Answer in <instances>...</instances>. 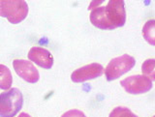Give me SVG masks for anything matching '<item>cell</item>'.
Segmentation results:
<instances>
[{
  "label": "cell",
  "mask_w": 155,
  "mask_h": 117,
  "mask_svg": "<svg viewBox=\"0 0 155 117\" xmlns=\"http://www.w3.org/2000/svg\"><path fill=\"white\" fill-rule=\"evenodd\" d=\"M136 64L135 58L129 54H123L111 59L106 67L105 76L108 81H113L118 79L125 73L133 69Z\"/></svg>",
  "instance_id": "obj_4"
},
{
  "label": "cell",
  "mask_w": 155,
  "mask_h": 117,
  "mask_svg": "<svg viewBox=\"0 0 155 117\" xmlns=\"http://www.w3.org/2000/svg\"><path fill=\"white\" fill-rule=\"evenodd\" d=\"M104 68L98 63H91V64L85 65L84 67L77 69L71 75V80L76 83H81L86 80H90L101 76L103 75Z\"/></svg>",
  "instance_id": "obj_7"
},
{
  "label": "cell",
  "mask_w": 155,
  "mask_h": 117,
  "mask_svg": "<svg viewBox=\"0 0 155 117\" xmlns=\"http://www.w3.org/2000/svg\"><path fill=\"white\" fill-rule=\"evenodd\" d=\"M13 66L17 75L26 82L36 83L39 79H40V75H39L38 70L36 69V67H34V65L30 61L15 59L13 61Z\"/></svg>",
  "instance_id": "obj_6"
},
{
  "label": "cell",
  "mask_w": 155,
  "mask_h": 117,
  "mask_svg": "<svg viewBox=\"0 0 155 117\" xmlns=\"http://www.w3.org/2000/svg\"><path fill=\"white\" fill-rule=\"evenodd\" d=\"M28 15V5L23 0H0V17L6 18L9 22L18 24Z\"/></svg>",
  "instance_id": "obj_3"
},
{
  "label": "cell",
  "mask_w": 155,
  "mask_h": 117,
  "mask_svg": "<svg viewBox=\"0 0 155 117\" xmlns=\"http://www.w3.org/2000/svg\"><path fill=\"white\" fill-rule=\"evenodd\" d=\"M13 83V76L8 67L0 64V89L9 90Z\"/></svg>",
  "instance_id": "obj_9"
},
{
  "label": "cell",
  "mask_w": 155,
  "mask_h": 117,
  "mask_svg": "<svg viewBox=\"0 0 155 117\" xmlns=\"http://www.w3.org/2000/svg\"><path fill=\"white\" fill-rule=\"evenodd\" d=\"M61 117H86L81 110L79 109H70L63 113Z\"/></svg>",
  "instance_id": "obj_13"
},
{
  "label": "cell",
  "mask_w": 155,
  "mask_h": 117,
  "mask_svg": "<svg viewBox=\"0 0 155 117\" xmlns=\"http://www.w3.org/2000/svg\"><path fill=\"white\" fill-rule=\"evenodd\" d=\"M91 13L89 16L90 22L99 29L113 30L123 26L126 21V12L124 1L110 0L107 6L97 7L90 5Z\"/></svg>",
  "instance_id": "obj_1"
},
{
  "label": "cell",
  "mask_w": 155,
  "mask_h": 117,
  "mask_svg": "<svg viewBox=\"0 0 155 117\" xmlns=\"http://www.w3.org/2000/svg\"><path fill=\"white\" fill-rule=\"evenodd\" d=\"M120 85L129 94L139 95L144 94L151 90L152 82L144 76H131L120 81Z\"/></svg>",
  "instance_id": "obj_5"
},
{
  "label": "cell",
  "mask_w": 155,
  "mask_h": 117,
  "mask_svg": "<svg viewBox=\"0 0 155 117\" xmlns=\"http://www.w3.org/2000/svg\"><path fill=\"white\" fill-rule=\"evenodd\" d=\"M18 117H31L29 114H27V113H25V112H22V113H21L19 114Z\"/></svg>",
  "instance_id": "obj_14"
},
{
  "label": "cell",
  "mask_w": 155,
  "mask_h": 117,
  "mask_svg": "<svg viewBox=\"0 0 155 117\" xmlns=\"http://www.w3.org/2000/svg\"><path fill=\"white\" fill-rule=\"evenodd\" d=\"M142 72L144 76L155 81V59L145 60L142 65Z\"/></svg>",
  "instance_id": "obj_11"
},
{
  "label": "cell",
  "mask_w": 155,
  "mask_h": 117,
  "mask_svg": "<svg viewBox=\"0 0 155 117\" xmlns=\"http://www.w3.org/2000/svg\"><path fill=\"white\" fill-rule=\"evenodd\" d=\"M23 97L18 88H11L0 94V117H14L21 109Z\"/></svg>",
  "instance_id": "obj_2"
},
{
  "label": "cell",
  "mask_w": 155,
  "mask_h": 117,
  "mask_svg": "<svg viewBox=\"0 0 155 117\" xmlns=\"http://www.w3.org/2000/svg\"><path fill=\"white\" fill-rule=\"evenodd\" d=\"M109 117H138V116L134 114L132 111L127 108L117 106V108H115L111 110Z\"/></svg>",
  "instance_id": "obj_12"
},
{
  "label": "cell",
  "mask_w": 155,
  "mask_h": 117,
  "mask_svg": "<svg viewBox=\"0 0 155 117\" xmlns=\"http://www.w3.org/2000/svg\"><path fill=\"white\" fill-rule=\"evenodd\" d=\"M28 59L44 69H51L53 65V56L48 50L41 47H33L28 52Z\"/></svg>",
  "instance_id": "obj_8"
},
{
  "label": "cell",
  "mask_w": 155,
  "mask_h": 117,
  "mask_svg": "<svg viewBox=\"0 0 155 117\" xmlns=\"http://www.w3.org/2000/svg\"><path fill=\"white\" fill-rule=\"evenodd\" d=\"M153 117H155V116H153Z\"/></svg>",
  "instance_id": "obj_15"
},
{
  "label": "cell",
  "mask_w": 155,
  "mask_h": 117,
  "mask_svg": "<svg viewBox=\"0 0 155 117\" xmlns=\"http://www.w3.org/2000/svg\"><path fill=\"white\" fill-rule=\"evenodd\" d=\"M143 36L149 45L155 46V19H149L144 23Z\"/></svg>",
  "instance_id": "obj_10"
}]
</instances>
